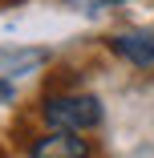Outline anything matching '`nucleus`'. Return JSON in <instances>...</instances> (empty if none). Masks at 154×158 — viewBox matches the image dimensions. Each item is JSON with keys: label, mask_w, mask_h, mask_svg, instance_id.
<instances>
[{"label": "nucleus", "mask_w": 154, "mask_h": 158, "mask_svg": "<svg viewBox=\"0 0 154 158\" xmlns=\"http://www.w3.org/2000/svg\"><path fill=\"white\" fill-rule=\"evenodd\" d=\"M65 4L81 8V12H98V8H110V4H122V0H65Z\"/></svg>", "instance_id": "20e7f679"}, {"label": "nucleus", "mask_w": 154, "mask_h": 158, "mask_svg": "<svg viewBox=\"0 0 154 158\" xmlns=\"http://www.w3.org/2000/svg\"><path fill=\"white\" fill-rule=\"evenodd\" d=\"M45 122L53 130H73L85 134L102 122V102L94 93H61V98H45Z\"/></svg>", "instance_id": "f257e3e1"}, {"label": "nucleus", "mask_w": 154, "mask_h": 158, "mask_svg": "<svg viewBox=\"0 0 154 158\" xmlns=\"http://www.w3.org/2000/svg\"><path fill=\"white\" fill-rule=\"evenodd\" d=\"M4 102H12V85H8V81H0V106H4Z\"/></svg>", "instance_id": "39448f33"}, {"label": "nucleus", "mask_w": 154, "mask_h": 158, "mask_svg": "<svg viewBox=\"0 0 154 158\" xmlns=\"http://www.w3.org/2000/svg\"><path fill=\"white\" fill-rule=\"evenodd\" d=\"M110 49L122 53L134 65H154V33H122V37H110Z\"/></svg>", "instance_id": "7ed1b4c3"}, {"label": "nucleus", "mask_w": 154, "mask_h": 158, "mask_svg": "<svg viewBox=\"0 0 154 158\" xmlns=\"http://www.w3.org/2000/svg\"><path fill=\"white\" fill-rule=\"evenodd\" d=\"M28 158H89V142L73 130H53L28 150Z\"/></svg>", "instance_id": "f03ea898"}]
</instances>
